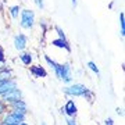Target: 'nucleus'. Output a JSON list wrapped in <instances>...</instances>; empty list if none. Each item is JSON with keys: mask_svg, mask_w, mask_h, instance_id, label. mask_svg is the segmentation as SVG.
<instances>
[{"mask_svg": "<svg viewBox=\"0 0 125 125\" xmlns=\"http://www.w3.org/2000/svg\"><path fill=\"white\" fill-rule=\"evenodd\" d=\"M33 18H35L33 11H31V10H24L22 13H21V27L27 28V29L32 28V25H33Z\"/></svg>", "mask_w": 125, "mask_h": 125, "instance_id": "1", "label": "nucleus"}, {"mask_svg": "<svg viewBox=\"0 0 125 125\" xmlns=\"http://www.w3.org/2000/svg\"><path fill=\"white\" fill-rule=\"evenodd\" d=\"M64 92L67 94H72V96H83V94L88 92V88L85 85H81V83H76V85H72L70 88H65Z\"/></svg>", "mask_w": 125, "mask_h": 125, "instance_id": "2", "label": "nucleus"}, {"mask_svg": "<svg viewBox=\"0 0 125 125\" xmlns=\"http://www.w3.org/2000/svg\"><path fill=\"white\" fill-rule=\"evenodd\" d=\"M22 120H24V113L20 111V110H15V111L11 113L10 115H7L6 124L7 125H18Z\"/></svg>", "mask_w": 125, "mask_h": 125, "instance_id": "3", "label": "nucleus"}, {"mask_svg": "<svg viewBox=\"0 0 125 125\" xmlns=\"http://www.w3.org/2000/svg\"><path fill=\"white\" fill-rule=\"evenodd\" d=\"M58 78L62 81H65V82H70L72 79L71 78V67H70V64L65 62V64H62L61 68H60V75Z\"/></svg>", "mask_w": 125, "mask_h": 125, "instance_id": "4", "label": "nucleus"}, {"mask_svg": "<svg viewBox=\"0 0 125 125\" xmlns=\"http://www.w3.org/2000/svg\"><path fill=\"white\" fill-rule=\"evenodd\" d=\"M4 100H9V102H17L21 99V93H20V90L18 89H13V90H9V92H6V93L1 94Z\"/></svg>", "mask_w": 125, "mask_h": 125, "instance_id": "5", "label": "nucleus"}, {"mask_svg": "<svg viewBox=\"0 0 125 125\" xmlns=\"http://www.w3.org/2000/svg\"><path fill=\"white\" fill-rule=\"evenodd\" d=\"M13 89H17V83L14 82V81H3V82H0V94L6 93V92H9V90H13Z\"/></svg>", "mask_w": 125, "mask_h": 125, "instance_id": "6", "label": "nucleus"}, {"mask_svg": "<svg viewBox=\"0 0 125 125\" xmlns=\"http://www.w3.org/2000/svg\"><path fill=\"white\" fill-rule=\"evenodd\" d=\"M14 46H15V49L17 50H22L25 46H27V36L22 35V33H20L14 38Z\"/></svg>", "mask_w": 125, "mask_h": 125, "instance_id": "7", "label": "nucleus"}, {"mask_svg": "<svg viewBox=\"0 0 125 125\" xmlns=\"http://www.w3.org/2000/svg\"><path fill=\"white\" fill-rule=\"evenodd\" d=\"M62 113H65L67 115H75V113H76L75 103L72 102V100H68L67 104H65V106H64V108H62Z\"/></svg>", "mask_w": 125, "mask_h": 125, "instance_id": "8", "label": "nucleus"}, {"mask_svg": "<svg viewBox=\"0 0 125 125\" xmlns=\"http://www.w3.org/2000/svg\"><path fill=\"white\" fill-rule=\"evenodd\" d=\"M52 45L53 46H57V47H62V49H67V50H70V46H68V43H67V40L65 39H56V40H53L52 42Z\"/></svg>", "mask_w": 125, "mask_h": 125, "instance_id": "9", "label": "nucleus"}, {"mask_svg": "<svg viewBox=\"0 0 125 125\" xmlns=\"http://www.w3.org/2000/svg\"><path fill=\"white\" fill-rule=\"evenodd\" d=\"M32 74H33V75H36V76H39V78H42V76H46V71H45L42 67H39V65L32 67Z\"/></svg>", "mask_w": 125, "mask_h": 125, "instance_id": "10", "label": "nucleus"}, {"mask_svg": "<svg viewBox=\"0 0 125 125\" xmlns=\"http://www.w3.org/2000/svg\"><path fill=\"white\" fill-rule=\"evenodd\" d=\"M46 61L49 62L50 65H52V68H53L54 71H56V74H57V76L60 75V68H61V65L60 64H57L56 61H53V60H50L49 57H46Z\"/></svg>", "mask_w": 125, "mask_h": 125, "instance_id": "11", "label": "nucleus"}, {"mask_svg": "<svg viewBox=\"0 0 125 125\" xmlns=\"http://www.w3.org/2000/svg\"><path fill=\"white\" fill-rule=\"evenodd\" d=\"M14 107L18 108L20 111L25 113V110H27V106H25V103L22 102V100H17V102H14Z\"/></svg>", "mask_w": 125, "mask_h": 125, "instance_id": "12", "label": "nucleus"}, {"mask_svg": "<svg viewBox=\"0 0 125 125\" xmlns=\"http://www.w3.org/2000/svg\"><path fill=\"white\" fill-rule=\"evenodd\" d=\"M20 57H21V60H22V62L25 64V65L31 64V61H32V56H31L29 53H24V54H21Z\"/></svg>", "mask_w": 125, "mask_h": 125, "instance_id": "13", "label": "nucleus"}, {"mask_svg": "<svg viewBox=\"0 0 125 125\" xmlns=\"http://www.w3.org/2000/svg\"><path fill=\"white\" fill-rule=\"evenodd\" d=\"M120 25H121V36H124V33H125V15H124V13L120 14Z\"/></svg>", "mask_w": 125, "mask_h": 125, "instance_id": "14", "label": "nucleus"}, {"mask_svg": "<svg viewBox=\"0 0 125 125\" xmlns=\"http://www.w3.org/2000/svg\"><path fill=\"white\" fill-rule=\"evenodd\" d=\"M10 79V71H0V82H3V81H7Z\"/></svg>", "mask_w": 125, "mask_h": 125, "instance_id": "15", "label": "nucleus"}, {"mask_svg": "<svg viewBox=\"0 0 125 125\" xmlns=\"http://www.w3.org/2000/svg\"><path fill=\"white\" fill-rule=\"evenodd\" d=\"M18 11H20V7H18V6H14V7H11L10 13H11L13 18H17V17H18Z\"/></svg>", "mask_w": 125, "mask_h": 125, "instance_id": "16", "label": "nucleus"}, {"mask_svg": "<svg viewBox=\"0 0 125 125\" xmlns=\"http://www.w3.org/2000/svg\"><path fill=\"white\" fill-rule=\"evenodd\" d=\"M88 67H89L90 70L94 72V74H97V75H99V68L96 67V64H94L93 61H89V62H88Z\"/></svg>", "mask_w": 125, "mask_h": 125, "instance_id": "17", "label": "nucleus"}, {"mask_svg": "<svg viewBox=\"0 0 125 125\" xmlns=\"http://www.w3.org/2000/svg\"><path fill=\"white\" fill-rule=\"evenodd\" d=\"M56 31L58 32V35H60V38H61V39H65V35H64V33H62V31H61V28H56Z\"/></svg>", "mask_w": 125, "mask_h": 125, "instance_id": "18", "label": "nucleus"}, {"mask_svg": "<svg viewBox=\"0 0 125 125\" xmlns=\"http://www.w3.org/2000/svg\"><path fill=\"white\" fill-rule=\"evenodd\" d=\"M35 3L39 9H43V0H35Z\"/></svg>", "mask_w": 125, "mask_h": 125, "instance_id": "19", "label": "nucleus"}, {"mask_svg": "<svg viewBox=\"0 0 125 125\" xmlns=\"http://www.w3.org/2000/svg\"><path fill=\"white\" fill-rule=\"evenodd\" d=\"M67 124H68V125H76V124H75V121L71 120V118H68V120H67Z\"/></svg>", "mask_w": 125, "mask_h": 125, "instance_id": "20", "label": "nucleus"}, {"mask_svg": "<svg viewBox=\"0 0 125 125\" xmlns=\"http://www.w3.org/2000/svg\"><path fill=\"white\" fill-rule=\"evenodd\" d=\"M106 125H113V120H111V118L106 120Z\"/></svg>", "mask_w": 125, "mask_h": 125, "instance_id": "21", "label": "nucleus"}, {"mask_svg": "<svg viewBox=\"0 0 125 125\" xmlns=\"http://www.w3.org/2000/svg\"><path fill=\"white\" fill-rule=\"evenodd\" d=\"M3 60H4V57H3V50L0 49V62L3 61Z\"/></svg>", "mask_w": 125, "mask_h": 125, "instance_id": "22", "label": "nucleus"}, {"mask_svg": "<svg viewBox=\"0 0 125 125\" xmlns=\"http://www.w3.org/2000/svg\"><path fill=\"white\" fill-rule=\"evenodd\" d=\"M3 110H4V107H3V104L0 103V113H3Z\"/></svg>", "mask_w": 125, "mask_h": 125, "instance_id": "23", "label": "nucleus"}, {"mask_svg": "<svg viewBox=\"0 0 125 125\" xmlns=\"http://www.w3.org/2000/svg\"><path fill=\"white\" fill-rule=\"evenodd\" d=\"M72 1V6H76V0H71Z\"/></svg>", "mask_w": 125, "mask_h": 125, "instance_id": "24", "label": "nucleus"}, {"mask_svg": "<svg viewBox=\"0 0 125 125\" xmlns=\"http://www.w3.org/2000/svg\"><path fill=\"white\" fill-rule=\"evenodd\" d=\"M18 125H28V124H25V122H20Z\"/></svg>", "mask_w": 125, "mask_h": 125, "instance_id": "25", "label": "nucleus"}, {"mask_svg": "<svg viewBox=\"0 0 125 125\" xmlns=\"http://www.w3.org/2000/svg\"><path fill=\"white\" fill-rule=\"evenodd\" d=\"M42 125H46V124H45V122H42Z\"/></svg>", "mask_w": 125, "mask_h": 125, "instance_id": "26", "label": "nucleus"}, {"mask_svg": "<svg viewBox=\"0 0 125 125\" xmlns=\"http://www.w3.org/2000/svg\"><path fill=\"white\" fill-rule=\"evenodd\" d=\"M6 125H7V124H6Z\"/></svg>", "mask_w": 125, "mask_h": 125, "instance_id": "27", "label": "nucleus"}]
</instances>
